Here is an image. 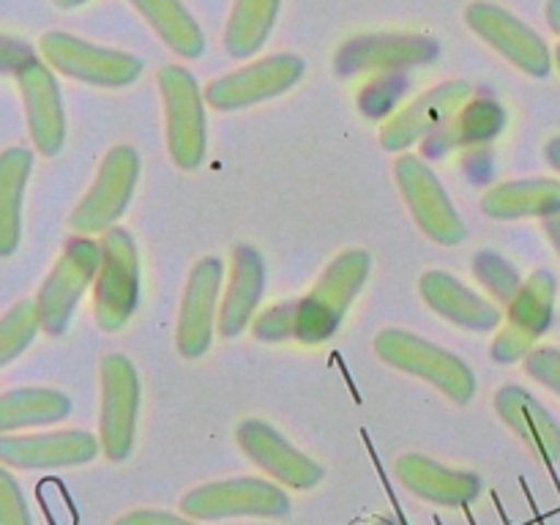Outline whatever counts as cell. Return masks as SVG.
<instances>
[{"label": "cell", "mask_w": 560, "mask_h": 525, "mask_svg": "<svg viewBox=\"0 0 560 525\" xmlns=\"http://www.w3.org/2000/svg\"><path fill=\"white\" fill-rule=\"evenodd\" d=\"M372 257L364 249H345L342 255L328 262L326 271L320 273L315 288L306 299L299 301V326H295V339L306 345L326 342L337 334L345 312L355 301V295L364 288L370 277Z\"/></svg>", "instance_id": "obj_1"}, {"label": "cell", "mask_w": 560, "mask_h": 525, "mask_svg": "<svg viewBox=\"0 0 560 525\" xmlns=\"http://www.w3.org/2000/svg\"><path fill=\"white\" fill-rule=\"evenodd\" d=\"M375 353L394 370L408 372V375L421 377V381L441 388L452 402L468 405L474 399V372L459 355L441 348V345L427 342V339L402 331V328H383L375 337Z\"/></svg>", "instance_id": "obj_2"}, {"label": "cell", "mask_w": 560, "mask_h": 525, "mask_svg": "<svg viewBox=\"0 0 560 525\" xmlns=\"http://www.w3.org/2000/svg\"><path fill=\"white\" fill-rule=\"evenodd\" d=\"M140 301V255L126 230L109 228L102 235V266L93 282V315L104 331H120Z\"/></svg>", "instance_id": "obj_3"}, {"label": "cell", "mask_w": 560, "mask_h": 525, "mask_svg": "<svg viewBox=\"0 0 560 525\" xmlns=\"http://www.w3.org/2000/svg\"><path fill=\"white\" fill-rule=\"evenodd\" d=\"M98 266H102V244H96L91 235H77L66 244L36 295L44 334L58 337L69 328L71 315L85 295L88 284L96 282Z\"/></svg>", "instance_id": "obj_4"}, {"label": "cell", "mask_w": 560, "mask_h": 525, "mask_svg": "<svg viewBox=\"0 0 560 525\" xmlns=\"http://www.w3.org/2000/svg\"><path fill=\"white\" fill-rule=\"evenodd\" d=\"M164 118H167V151L175 167L195 170L206 156V109L197 80L184 66L159 69Z\"/></svg>", "instance_id": "obj_5"}, {"label": "cell", "mask_w": 560, "mask_h": 525, "mask_svg": "<svg viewBox=\"0 0 560 525\" xmlns=\"http://www.w3.org/2000/svg\"><path fill=\"white\" fill-rule=\"evenodd\" d=\"M180 512L191 520L228 517H282L290 512V498L282 487L257 476L211 481L195 487L180 501Z\"/></svg>", "instance_id": "obj_6"}, {"label": "cell", "mask_w": 560, "mask_h": 525, "mask_svg": "<svg viewBox=\"0 0 560 525\" xmlns=\"http://www.w3.org/2000/svg\"><path fill=\"white\" fill-rule=\"evenodd\" d=\"M137 178H140V153L131 145H115L104 156L88 195L71 213V230L80 235L107 233L109 224L120 219V213L129 206Z\"/></svg>", "instance_id": "obj_7"}, {"label": "cell", "mask_w": 560, "mask_h": 525, "mask_svg": "<svg viewBox=\"0 0 560 525\" xmlns=\"http://www.w3.org/2000/svg\"><path fill=\"white\" fill-rule=\"evenodd\" d=\"M558 282L552 271H534L523 282L520 293L509 304L506 326L498 331L492 342V359L498 364H514L520 359H528L536 339L552 326V312H556Z\"/></svg>", "instance_id": "obj_8"}, {"label": "cell", "mask_w": 560, "mask_h": 525, "mask_svg": "<svg viewBox=\"0 0 560 525\" xmlns=\"http://www.w3.org/2000/svg\"><path fill=\"white\" fill-rule=\"evenodd\" d=\"M102 416H98V438L102 448L113 463L131 454L137 435V413H140V377L126 355L109 353L102 359Z\"/></svg>", "instance_id": "obj_9"}, {"label": "cell", "mask_w": 560, "mask_h": 525, "mask_svg": "<svg viewBox=\"0 0 560 525\" xmlns=\"http://www.w3.org/2000/svg\"><path fill=\"white\" fill-rule=\"evenodd\" d=\"M42 55L60 74L102 88L131 85L142 74L140 58L118 49H104L71 33L49 31L42 36Z\"/></svg>", "instance_id": "obj_10"}, {"label": "cell", "mask_w": 560, "mask_h": 525, "mask_svg": "<svg viewBox=\"0 0 560 525\" xmlns=\"http://www.w3.org/2000/svg\"><path fill=\"white\" fill-rule=\"evenodd\" d=\"M394 175L421 233L443 246H454L465 238V222L424 159L405 153L394 164Z\"/></svg>", "instance_id": "obj_11"}, {"label": "cell", "mask_w": 560, "mask_h": 525, "mask_svg": "<svg viewBox=\"0 0 560 525\" xmlns=\"http://www.w3.org/2000/svg\"><path fill=\"white\" fill-rule=\"evenodd\" d=\"M465 22L481 42L490 44L498 55H503L525 74L547 77L552 71V52L545 38L530 31L512 11L487 0H476L465 9Z\"/></svg>", "instance_id": "obj_12"}, {"label": "cell", "mask_w": 560, "mask_h": 525, "mask_svg": "<svg viewBox=\"0 0 560 525\" xmlns=\"http://www.w3.org/2000/svg\"><path fill=\"white\" fill-rule=\"evenodd\" d=\"M301 77H304V60L295 55H271V58L255 60L246 69L208 82L206 102L213 109L233 113V109L252 107V104L268 102L290 91Z\"/></svg>", "instance_id": "obj_13"}, {"label": "cell", "mask_w": 560, "mask_h": 525, "mask_svg": "<svg viewBox=\"0 0 560 525\" xmlns=\"http://www.w3.org/2000/svg\"><path fill=\"white\" fill-rule=\"evenodd\" d=\"M235 441H238L241 452L257 468H262L268 476L282 481L284 487H293V490H315L323 481V476H326V470L315 459L299 452L293 443H288V438L279 435L271 424H266L260 419L241 421L238 430H235Z\"/></svg>", "instance_id": "obj_14"}, {"label": "cell", "mask_w": 560, "mask_h": 525, "mask_svg": "<svg viewBox=\"0 0 560 525\" xmlns=\"http://www.w3.org/2000/svg\"><path fill=\"white\" fill-rule=\"evenodd\" d=\"M224 268L219 257H202L189 273L184 301H180L178 331L175 345L186 359H200L211 348L213 328H217V304L222 290Z\"/></svg>", "instance_id": "obj_15"}, {"label": "cell", "mask_w": 560, "mask_h": 525, "mask_svg": "<svg viewBox=\"0 0 560 525\" xmlns=\"http://www.w3.org/2000/svg\"><path fill=\"white\" fill-rule=\"evenodd\" d=\"M474 96V88L463 80L443 82V85L432 88L424 96H419L416 102H410L408 107L399 109L381 131V145L386 151L399 153L405 148L416 145V142H424L427 137L435 135L448 118H452L457 109H463L465 104Z\"/></svg>", "instance_id": "obj_16"}, {"label": "cell", "mask_w": 560, "mask_h": 525, "mask_svg": "<svg viewBox=\"0 0 560 525\" xmlns=\"http://www.w3.org/2000/svg\"><path fill=\"white\" fill-rule=\"evenodd\" d=\"M102 438L82 430L47 432V435H11L0 438V459L5 468L44 470L74 468L96 459Z\"/></svg>", "instance_id": "obj_17"}, {"label": "cell", "mask_w": 560, "mask_h": 525, "mask_svg": "<svg viewBox=\"0 0 560 525\" xmlns=\"http://www.w3.org/2000/svg\"><path fill=\"white\" fill-rule=\"evenodd\" d=\"M14 74L16 82H20L33 145L44 156H55L66 142V113L63 102H60L58 82H55L52 71L36 58L25 60Z\"/></svg>", "instance_id": "obj_18"}, {"label": "cell", "mask_w": 560, "mask_h": 525, "mask_svg": "<svg viewBox=\"0 0 560 525\" xmlns=\"http://www.w3.org/2000/svg\"><path fill=\"white\" fill-rule=\"evenodd\" d=\"M441 55V44L427 36H364L345 44L337 55L339 74H364V71H397L424 66Z\"/></svg>", "instance_id": "obj_19"}, {"label": "cell", "mask_w": 560, "mask_h": 525, "mask_svg": "<svg viewBox=\"0 0 560 525\" xmlns=\"http://www.w3.org/2000/svg\"><path fill=\"white\" fill-rule=\"evenodd\" d=\"M399 485L413 492L421 501H430L435 506H468L470 501L481 495L485 481L468 470H454L435 463L424 454L408 452L394 463Z\"/></svg>", "instance_id": "obj_20"}, {"label": "cell", "mask_w": 560, "mask_h": 525, "mask_svg": "<svg viewBox=\"0 0 560 525\" xmlns=\"http://www.w3.org/2000/svg\"><path fill=\"white\" fill-rule=\"evenodd\" d=\"M421 299L432 312L452 320L465 331H492L501 326V310L492 301L481 299L470 288L446 271H427L419 282Z\"/></svg>", "instance_id": "obj_21"}, {"label": "cell", "mask_w": 560, "mask_h": 525, "mask_svg": "<svg viewBox=\"0 0 560 525\" xmlns=\"http://www.w3.org/2000/svg\"><path fill=\"white\" fill-rule=\"evenodd\" d=\"M262 293H266V262L260 252L252 246H235L230 282L224 290L222 312H219V334L238 337L255 317Z\"/></svg>", "instance_id": "obj_22"}, {"label": "cell", "mask_w": 560, "mask_h": 525, "mask_svg": "<svg viewBox=\"0 0 560 525\" xmlns=\"http://www.w3.org/2000/svg\"><path fill=\"white\" fill-rule=\"evenodd\" d=\"M495 410L545 463L560 457V427L550 410L523 386H501L495 392Z\"/></svg>", "instance_id": "obj_23"}, {"label": "cell", "mask_w": 560, "mask_h": 525, "mask_svg": "<svg viewBox=\"0 0 560 525\" xmlns=\"http://www.w3.org/2000/svg\"><path fill=\"white\" fill-rule=\"evenodd\" d=\"M506 126V109L492 98H476L452 115L435 135L424 140V153L432 159L448 156L457 148L481 145L498 137Z\"/></svg>", "instance_id": "obj_24"}, {"label": "cell", "mask_w": 560, "mask_h": 525, "mask_svg": "<svg viewBox=\"0 0 560 525\" xmlns=\"http://www.w3.org/2000/svg\"><path fill=\"white\" fill-rule=\"evenodd\" d=\"M481 211L490 219H528L560 213V180L530 178L498 184L481 197Z\"/></svg>", "instance_id": "obj_25"}, {"label": "cell", "mask_w": 560, "mask_h": 525, "mask_svg": "<svg viewBox=\"0 0 560 525\" xmlns=\"http://www.w3.org/2000/svg\"><path fill=\"white\" fill-rule=\"evenodd\" d=\"M129 3L145 16L148 25L162 36V42L175 55L186 60L200 58L206 49V36L180 0H129Z\"/></svg>", "instance_id": "obj_26"}, {"label": "cell", "mask_w": 560, "mask_h": 525, "mask_svg": "<svg viewBox=\"0 0 560 525\" xmlns=\"http://www.w3.org/2000/svg\"><path fill=\"white\" fill-rule=\"evenodd\" d=\"M33 156L25 148H9L0 159V255L9 257L20 244L22 230V195Z\"/></svg>", "instance_id": "obj_27"}, {"label": "cell", "mask_w": 560, "mask_h": 525, "mask_svg": "<svg viewBox=\"0 0 560 525\" xmlns=\"http://www.w3.org/2000/svg\"><path fill=\"white\" fill-rule=\"evenodd\" d=\"M71 399L55 388H14L0 399V432H14L22 427L55 424L66 419Z\"/></svg>", "instance_id": "obj_28"}, {"label": "cell", "mask_w": 560, "mask_h": 525, "mask_svg": "<svg viewBox=\"0 0 560 525\" xmlns=\"http://www.w3.org/2000/svg\"><path fill=\"white\" fill-rule=\"evenodd\" d=\"M282 0H235L224 31V47L233 58H252L266 44L273 22H277Z\"/></svg>", "instance_id": "obj_29"}, {"label": "cell", "mask_w": 560, "mask_h": 525, "mask_svg": "<svg viewBox=\"0 0 560 525\" xmlns=\"http://www.w3.org/2000/svg\"><path fill=\"white\" fill-rule=\"evenodd\" d=\"M38 328H42V317H38L36 299H25L11 306L0 320V364L5 366L14 361L33 342Z\"/></svg>", "instance_id": "obj_30"}, {"label": "cell", "mask_w": 560, "mask_h": 525, "mask_svg": "<svg viewBox=\"0 0 560 525\" xmlns=\"http://www.w3.org/2000/svg\"><path fill=\"white\" fill-rule=\"evenodd\" d=\"M474 273L498 304L509 306L514 295L520 293V288H523V279H520L517 268L506 257L495 255V252H479L474 257Z\"/></svg>", "instance_id": "obj_31"}, {"label": "cell", "mask_w": 560, "mask_h": 525, "mask_svg": "<svg viewBox=\"0 0 560 525\" xmlns=\"http://www.w3.org/2000/svg\"><path fill=\"white\" fill-rule=\"evenodd\" d=\"M295 326H299V301H284L255 317V337L262 342H282L295 337Z\"/></svg>", "instance_id": "obj_32"}, {"label": "cell", "mask_w": 560, "mask_h": 525, "mask_svg": "<svg viewBox=\"0 0 560 525\" xmlns=\"http://www.w3.org/2000/svg\"><path fill=\"white\" fill-rule=\"evenodd\" d=\"M0 525H33L25 495L9 470H0Z\"/></svg>", "instance_id": "obj_33"}, {"label": "cell", "mask_w": 560, "mask_h": 525, "mask_svg": "<svg viewBox=\"0 0 560 525\" xmlns=\"http://www.w3.org/2000/svg\"><path fill=\"white\" fill-rule=\"evenodd\" d=\"M525 370L560 397V348H534L525 359Z\"/></svg>", "instance_id": "obj_34"}, {"label": "cell", "mask_w": 560, "mask_h": 525, "mask_svg": "<svg viewBox=\"0 0 560 525\" xmlns=\"http://www.w3.org/2000/svg\"><path fill=\"white\" fill-rule=\"evenodd\" d=\"M115 525H197L191 520L175 517V514L167 512H148V509H140V512H129L118 520Z\"/></svg>", "instance_id": "obj_35"}, {"label": "cell", "mask_w": 560, "mask_h": 525, "mask_svg": "<svg viewBox=\"0 0 560 525\" xmlns=\"http://www.w3.org/2000/svg\"><path fill=\"white\" fill-rule=\"evenodd\" d=\"M0 49H3V69L5 71H16L22 63H25V60L33 58V52L27 49V44L14 42V38H3Z\"/></svg>", "instance_id": "obj_36"}, {"label": "cell", "mask_w": 560, "mask_h": 525, "mask_svg": "<svg viewBox=\"0 0 560 525\" xmlns=\"http://www.w3.org/2000/svg\"><path fill=\"white\" fill-rule=\"evenodd\" d=\"M541 228H545L547 238L552 241V246H556V252L560 255V213H552V217L541 219Z\"/></svg>", "instance_id": "obj_37"}, {"label": "cell", "mask_w": 560, "mask_h": 525, "mask_svg": "<svg viewBox=\"0 0 560 525\" xmlns=\"http://www.w3.org/2000/svg\"><path fill=\"white\" fill-rule=\"evenodd\" d=\"M545 14H547V22H550L552 33L560 38V0H547Z\"/></svg>", "instance_id": "obj_38"}, {"label": "cell", "mask_w": 560, "mask_h": 525, "mask_svg": "<svg viewBox=\"0 0 560 525\" xmlns=\"http://www.w3.org/2000/svg\"><path fill=\"white\" fill-rule=\"evenodd\" d=\"M545 156H547V162H550V167L558 170V173H560V137H556V140L547 142Z\"/></svg>", "instance_id": "obj_39"}, {"label": "cell", "mask_w": 560, "mask_h": 525, "mask_svg": "<svg viewBox=\"0 0 560 525\" xmlns=\"http://www.w3.org/2000/svg\"><path fill=\"white\" fill-rule=\"evenodd\" d=\"M55 3H58L60 9H77V5H82L85 0H55Z\"/></svg>", "instance_id": "obj_40"}, {"label": "cell", "mask_w": 560, "mask_h": 525, "mask_svg": "<svg viewBox=\"0 0 560 525\" xmlns=\"http://www.w3.org/2000/svg\"><path fill=\"white\" fill-rule=\"evenodd\" d=\"M375 525H397V523H392V520H375Z\"/></svg>", "instance_id": "obj_41"}, {"label": "cell", "mask_w": 560, "mask_h": 525, "mask_svg": "<svg viewBox=\"0 0 560 525\" xmlns=\"http://www.w3.org/2000/svg\"><path fill=\"white\" fill-rule=\"evenodd\" d=\"M556 60H558V66H560V47H558V52H556Z\"/></svg>", "instance_id": "obj_42"}]
</instances>
